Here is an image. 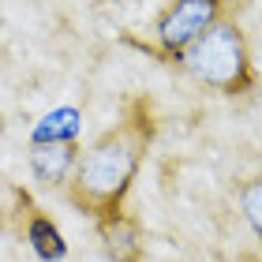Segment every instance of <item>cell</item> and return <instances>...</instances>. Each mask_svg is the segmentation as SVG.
<instances>
[{
    "mask_svg": "<svg viewBox=\"0 0 262 262\" xmlns=\"http://www.w3.org/2000/svg\"><path fill=\"white\" fill-rule=\"evenodd\" d=\"M229 0H172L154 23V45L150 53L161 60H176L199 34H206L213 23L225 19Z\"/></svg>",
    "mask_w": 262,
    "mask_h": 262,
    "instance_id": "obj_3",
    "label": "cell"
},
{
    "mask_svg": "<svg viewBox=\"0 0 262 262\" xmlns=\"http://www.w3.org/2000/svg\"><path fill=\"white\" fill-rule=\"evenodd\" d=\"M154 135H158V124H154L150 101H135L120 124H113L101 139L79 150V161L68 180L71 206L94 221L124 210V199L154 146Z\"/></svg>",
    "mask_w": 262,
    "mask_h": 262,
    "instance_id": "obj_1",
    "label": "cell"
},
{
    "mask_svg": "<svg viewBox=\"0 0 262 262\" xmlns=\"http://www.w3.org/2000/svg\"><path fill=\"white\" fill-rule=\"evenodd\" d=\"M172 64H180L195 82L225 94V98L247 94V90L255 86V71H251V56H247V41H244V30L236 27V19L213 23V27L206 34H199V38L187 45Z\"/></svg>",
    "mask_w": 262,
    "mask_h": 262,
    "instance_id": "obj_2",
    "label": "cell"
},
{
    "mask_svg": "<svg viewBox=\"0 0 262 262\" xmlns=\"http://www.w3.org/2000/svg\"><path fill=\"white\" fill-rule=\"evenodd\" d=\"M244 210H247L251 229H258V180H251V184L244 187Z\"/></svg>",
    "mask_w": 262,
    "mask_h": 262,
    "instance_id": "obj_7",
    "label": "cell"
},
{
    "mask_svg": "<svg viewBox=\"0 0 262 262\" xmlns=\"http://www.w3.org/2000/svg\"><path fill=\"white\" fill-rule=\"evenodd\" d=\"M27 240L34 244V251H38L45 262H56V258L68 255L60 229H56V225L45 217V213H34V217H30V225H27Z\"/></svg>",
    "mask_w": 262,
    "mask_h": 262,
    "instance_id": "obj_6",
    "label": "cell"
},
{
    "mask_svg": "<svg viewBox=\"0 0 262 262\" xmlns=\"http://www.w3.org/2000/svg\"><path fill=\"white\" fill-rule=\"evenodd\" d=\"M98 240H101V251L109 262H142L146 255V244H142V225L139 217L116 210L109 217H98Z\"/></svg>",
    "mask_w": 262,
    "mask_h": 262,
    "instance_id": "obj_5",
    "label": "cell"
},
{
    "mask_svg": "<svg viewBox=\"0 0 262 262\" xmlns=\"http://www.w3.org/2000/svg\"><path fill=\"white\" fill-rule=\"evenodd\" d=\"M75 161H79L75 139H34L30 146V172L45 187H68Z\"/></svg>",
    "mask_w": 262,
    "mask_h": 262,
    "instance_id": "obj_4",
    "label": "cell"
}]
</instances>
